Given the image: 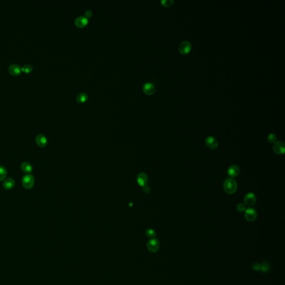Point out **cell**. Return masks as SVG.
<instances>
[{
	"mask_svg": "<svg viewBox=\"0 0 285 285\" xmlns=\"http://www.w3.org/2000/svg\"><path fill=\"white\" fill-rule=\"evenodd\" d=\"M223 189L227 194H234L237 189V183L232 178H228L224 182Z\"/></svg>",
	"mask_w": 285,
	"mask_h": 285,
	"instance_id": "1",
	"label": "cell"
},
{
	"mask_svg": "<svg viewBox=\"0 0 285 285\" xmlns=\"http://www.w3.org/2000/svg\"><path fill=\"white\" fill-rule=\"evenodd\" d=\"M277 136L274 133H271L267 137V140L270 143H275L277 141Z\"/></svg>",
	"mask_w": 285,
	"mask_h": 285,
	"instance_id": "19",
	"label": "cell"
},
{
	"mask_svg": "<svg viewBox=\"0 0 285 285\" xmlns=\"http://www.w3.org/2000/svg\"><path fill=\"white\" fill-rule=\"evenodd\" d=\"M85 17L87 18H90L93 15V12L91 10H87L85 12Z\"/></svg>",
	"mask_w": 285,
	"mask_h": 285,
	"instance_id": "26",
	"label": "cell"
},
{
	"mask_svg": "<svg viewBox=\"0 0 285 285\" xmlns=\"http://www.w3.org/2000/svg\"><path fill=\"white\" fill-rule=\"evenodd\" d=\"M89 23L88 19L83 16H80L77 17L75 20V25L79 28H83L87 25Z\"/></svg>",
	"mask_w": 285,
	"mask_h": 285,
	"instance_id": "9",
	"label": "cell"
},
{
	"mask_svg": "<svg viewBox=\"0 0 285 285\" xmlns=\"http://www.w3.org/2000/svg\"><path fill=\"white\" fill-rule=\"evenodd\" d=\"M15 184V181L14 179H12L11 178H8L4 181V182L3 183V186L5 189L10 190V189H12L14 187Z\"/></svg>",
	"mask_w": 285,
	"mask_h": 285,
	"instance_id": "15",
	"label": "cell"
},
{
	"mask_svg": "<svg viewBox=\"0 0 285 285\" xmlns=\"http://www.w3.org/2000/svg\"><path fill=\"white\" fill-rule=\"evenodd\" d=\"M36 142L39 146L43 148L46 146L47 144V140L45 135L42 134H39L36 137Z\"/></svg>",
	"mask_w": 285,
	"mask_h": 285,
	"instance_id": "13",
	"label": "cell"
},
{
	"mask_svg": "<svg viewBox=\"0 0 285 285\" xmlns=\"http://www.w3.org/2000/svg\"><path fill=\"white\" fill-rule=\"evenodd\" d=\"M245 204L248 206H252L256 202V196L253 193H248L244 197Z\"/></svg>",
	"mask_w": 285,
	"mask_h": 285,
	"instance_id": "7",
	"label": "cell"
},
{
	"mask_svg": "<svg viewBox=\"0 0 285 285\" xmlns=\"http://www.w3.org/2000/svg\"><path fill=\"white\" fill-rule=\"evenodd\" d=\"M22 71L25 72V73H30L32 70V67L30 65H26L21 69Z\"/></svg>",
	"mask_w": 285,
	"mask_h": 285,
	"instance_id": "23",
	"label": "cell"
},
{
	"mask_svg": "<svg viewBox=\"0 0 285 285\" xmlns=\"http://www.w3.org/2000/svg\"><path fill=\"white\" fill-rule=\"evenodd\" d=\"M137 182L140 186H146L148 182V178L145 173H141L137 177Z\"/></svg>",
	"mask_w": 285,
	"mask_h": 285,
	"instance_id": "14",
	"label": "cell"
},
{
	"mask_svg": "<svg viewBox=\"0 0 285 285\" xmlns=\"http://www.w3.org/2000/svg\"><path fill=\"white\" fill-rule=\"evenodd\" d=\"M253 270L256 271H261V264L258 263H254L252 265Z\"/></svg>",
	"mask_w": 285,
	"mask_h": 285,
	"instance_id": "25",
	"label": "cell"
},
{
	"mask_svg": "<svg viewBox=\"0 0 285 285\" xmlns=\"http://www.w3.org/2000/svg\"><path fill=\"white\" fill-rule=\"evenodd\" d=\"M274 152L278 155H283L285 152V143L281 141H276L273 146Z\"/></svg>",
	"mask_w": 285,
	"mask_h": 285,
	"instance_id": "5",
	"label": "cell"
},
{
	"mask_svg": "<svg viewBox=\"0 0 285 285\" xmlns=\"http://www.w3.org/2000/svg\"><path fill=\"white\" fill-rule=\"evenodd\" d=\"M8 71L9 73L12 76H18L21 74L22 69L19 65L13 64L8 68Z\"/></svg>",
	"mask_w": 285,
	"mask_h": 285,
	"instance_id": "12",
	"label": "cell"
},
{
	"mask_svg": "<svg viewBox=\"0 0 285 285\" xmlns=\"http://www.w3.org/2000/svg\"><path fill=\"white\" fill-rule=\"evenodd\" d=\"M8 172L6 168L2 166H0V181L3 180L7 176Z\"/></svg>",
	"mask_w": 285,
	"mask_h": 285,
	"instance_id": "18",
	"label": "cell"
},
{
	"mask_svg": "<svg viewBox=\"0 0 285 285\" xmlns=\"http://www.w3.org/2000/svg\"><path fill=\"white\" fill-rule=\"evenodd\" d=\"M192 49L191 44L187 41H183L180 43L179 46V51L182 54L185 55L188 54Z\"/></svg>",
	"mask_w": 285,
	"mask_h": 285,
	"instance_id": "6",
	"label": "cell"
},
{
	"mask_svg": "<svg viewBox=\"0 0 285 285\" xmlns=\"http://www.w3.org/2000/svg\"><path fill=\"white\" fill-rule=\"evenodd\" d=\"M228 175L231 177H237L240 173V169L236 165H232L227 170Z\"/></svg>",
	"mask_w": 285,
	"mask_h": 285,
	"instance_id": "10",
	"label": "cell"
},
{
	"mask_svg": "<svg viewBox=\"0 0 285 285\" xmlns=\"http://www.w3.org/2000/svg\"><path fill=\"white\" fill-rule=\"evenodd\" d=\"M88 99V95L86 93H81L79 94L77 96V101L79 103H84Z\"/></svg>",
	"mask_w": 285,
	"mask_h": 285,
	"instance_id": "17",
	"label": "cell"
},
{
	"mask_svg": "<svg viewBox=\"0 0 285 285\" xmlns=\"http://www.w3.org/2000/svg\"><path fill=\"white\" fill-rule=\"evenodd\" d=\"M237 209L239 212H243L246 210V205L243 203H239L237 206Z\"/></svg>",
	"mask_w": 285,
	"mask_h": 285,
	"instance_id": "24",
	"label": "cell"
},
{
	"mask_svg": "<svg viewBox=\"0 0 285 285\" xmlns=\"http://www.w3.org/2000/svg\"><path fill=\"white\" fill-rule=\"evenodd\" d=\"M206 146L211 149H216L218 146V142L217 140L213 137H208L205 140Z\"/></svg>",
	"mask_w": 285,
	"mask_h": 285,
	"instance_id": "8",
	"label": "cell"
},
{
	"mask_svg": "<svg viewBox=\"0 0 285 285\" xmlns=\"http://www.w3.org/2000/svg\"><path fill=\"white\" fill-rule=\"evenodd\" d=\"M144 93L148 95H151L154 94L155 91V87L154 85L151 83H146L144 84L143 87Z\"/></svg>",
	"mask_w": 285,
	"mask_h": 285,
	"instance_id": "11",
	"label": "cell"
},
{
	"mask_svg": "<svg viewBox=\"0 0 285 285\" xmlns=\"http://www.w3.org/2000/svg\"><path fill=\"white\" fill-rule=\"evenodd\" d=\"M270 264L267 262H264L261 264V270L262 272H267L270 270Z\"/></svg>",
	"mask_w": 285,
	"mask_h": 285,
	"instance_id": "20",
	"label": "cell"
},
{
	"mask_svg": "<svg viewBox=\"0 0 285 285\" xmlns=\"http://www.w3.org/2000/svg\"><path fill=\"white\" fill-rule=\"evenodd\" d=\"M22 183L24 188L27 189H30L32 188L34 185V183H35L34 177L31 174L25 175L23 178Z\"/></svg>",
	"mask_w": 285,
	"mask_h": 285,
	"instance_id": "2",
	"label": "cell"
},
{
	"mask_svg": "<svg viewBox=\"0 0 285 285\" xmlns=\"http://www.w3.org/2000/svg\"><path fill=\"white\" fill-rule=\"evenodd\" d=\"M174 3V1L173 0H162L161 1V3L162 5L164 7H170Z\"/></svg>",
	"mask_w": 285,
	"mask_h": 285,
	"instance_id": "21",
	"label": "cell"
},
{
	"mask_svg": "<svg viewBox=\"0 0 285 285\" xmlns=\"http://www.w3.org/2000/svg\"><path fill=\"white\" fill-rule=\"evenodd\" d=\"M146 234L147 237L150 238H154L156 236V233L152 229H148L146 232Z\"/></svg>",
	"mask_w": 285,
	"mask_h": 285,
	"instance_id": "22",
	"label": "cell"
},
{
	"mask_svg": "<svg viewBox=\"0 0 285 285\" xmlns=\"http://www.w3.org/2000/svg\"><path fill=\"white\" fill-rule=\"evenodd\" d=\"M257 217V212L253 208H249L245 210V218L248 222H254Z\"/></svg>",
	"mask_w": 285,
	"mask_h": 285,
	"instance_id": "3",
	"label": "cell"
},
{
	"mask_svg": "<svg viewBox=\"0 0 285 285\" xmlns=\"http://www.w3.org/2000/svg\"><path fill=\"white\" fill-rule=\"evenodd\" d=\"M160 244L159 240L157 239H150L147 243L148 249L153 253H155L159 250Z\"/></svg>",
	"mask_w": 285,
	"mask_h": 285,
	"instance_id": "4",
	"label": "cell"
},
{
	"mask_svg": "<svg viewBox=\"0 0 285 285\" xmlns=\"http://www.w3.org/2000/svg\"><path fill=\"white\" fill-rule=\"evenodd\" d=\"M21 168L23 172L26 173H30L32 170V165L28 162L23 163L21 165Z\"/></svg>",
	"mask_w": 285,
	"mask_h": 285,
	"instance_id": "16",
	"label": "cell"
}]
</instances>
